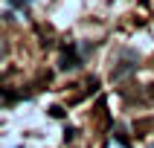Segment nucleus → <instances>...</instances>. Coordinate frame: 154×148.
<instances>
[{
  "label": "nucleus",
  "mask_w": 154,
  "mask_h": 148,
  "mask_svg": "<svg viewBox=\"0 0 154 148\" xmlns=\"http://www.w3.org/2000/svg\"><path fill=\"white\" fill-rule=\"evenodd\" d=\"M26 3H32V0H26Z\"/></svg>",
  "instance_id": "obj_4"
},
{
  "label": "nucleus",
  "mask_w": 154,
  "mask_h": 148,
  "mask_svg": "<svg viewBox=\"0 0 154 148\" xmlns=\"http://www.w3.org/2000/svg\"><path fill=\"white\" fill-rule=\"evenodd\" d=\"M50 116H55V119H61V116H64V107H58V104H52V107H50Z\"/></svg>",
  "instance_id": "obj_2"
},
{
  "label": "nucleus",
  "mask_w": 154,
  "mask_h": 148,
  "mask_svg": "<svg viewBox=\"0 0 154 148\" xmlns=\"http://www.w3.org/2000/svg\"><path fill=\"white\" fill-rule=\"evenodd\" d=\"M6 58V41H3V38H0V61Z\"/></svg>",
  "instance_id": "obj_3"
},
{
  "label": "nucleus",
  "mask_w": 154,
  "mask_h": 148,
  "mask_svg": "<svg viewBox=\"0 0 154 148\" xmlns=\"http://www.w3.org/2000/svg\"><path fill=\"white\" fill-rule=\"evenodd\" d=\"M82 64V52H79L76 44H64L58 55V70H76Z\"/></svg>",
  "instance_id": "obj_1"
}]
</instances>
